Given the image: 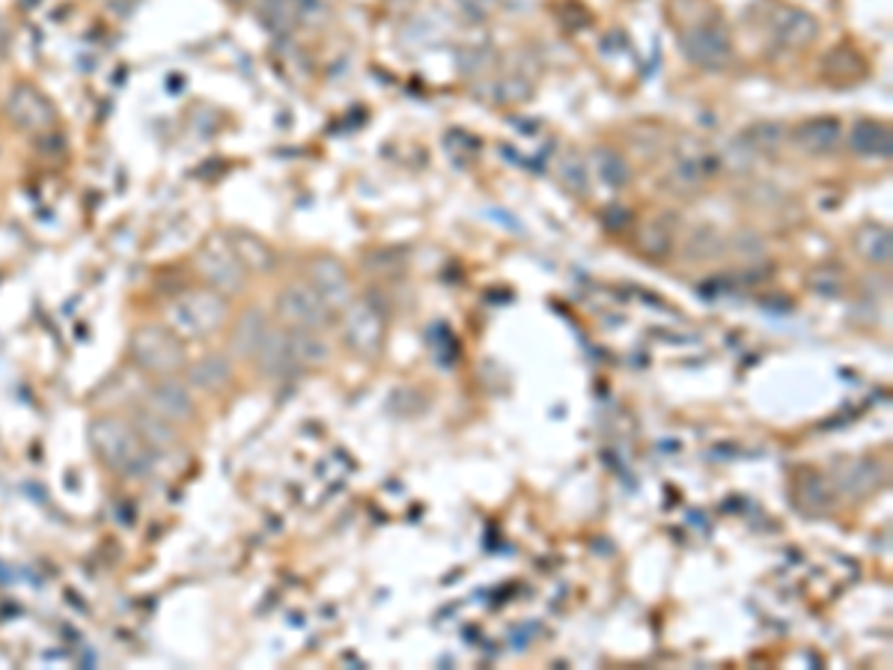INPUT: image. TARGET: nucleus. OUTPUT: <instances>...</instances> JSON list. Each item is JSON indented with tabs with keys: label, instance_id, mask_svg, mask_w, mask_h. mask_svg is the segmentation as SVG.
Returning a JSON list of instances; mask_svg holds the SVG:
<instances>
[{
	"label": "nucleus",
	"instance_id": "5",
	"mask_svg": "<svg viewBox=\"0 0 893 670\" xmlns=\"http://www.w3.org/2000/svg\"><path fill=\"white\" fill-rule=\"evenodd\" d=\"M197 266H201L203 278L209 280L212 289H218V292H238L245 287L247 262L242 259L236 245H229V241H206L201 248V257H197Z\"/></svg>",
	"mask_w": 893,
	"mask_h": 670
},
{
	"label": "nucleus",
	"instance_id": "21",
	"mask_svg": "<svg viewBox=\"0 0 893 670\" xmlns=\"http://www.w3.org/2000/svg\"><path fill=\"white\" fill-rule=\"evenodd\" d=\"M670 245H674V227H667L665 220H649L647 227L640 230V239H637V248L653 259L665 257Z\"/></svg>",
	"mask_w": 893,
	"mask_h": 670
},
{
	"label": "nucleus",
	"instance_id": "12",
	"mask_svg": "<svg viewBox=\"0 0 893 670\" xmlns=\"http://www.w3.org/2000/svg\"><path fill=\"white\" fill-rule=\"evenodd\" d=\"M884 468L875 460H852L836 471V488L849 498H866L882 486Z\"/></svg>",
	"mask_w": 893,
	"mask_h": 670
},
{
	"label": "nucleus",
	"instance_id": "11",
	"mask_svg": "<svg viewBox=\"0 0 893 670\" xmlns=\"http://www.w3.org/2000/svg\"><path fill=\"white\" fill-rule=\"evenodd\" d=\"M7 107H10V116L24 128V132H42V128H48V125L54 123V111H51V105L39 96L37 90H30V86L12 90L10 105Z\"/></svg>",
	"mask_w": 893,
	"mask_h": 670
},
{
	"label": "nucleus",
	"instance_id": "22",
	"mask_svg": "<svg viewBox=\"0 0 893 670\" xmlns=\"http://www.w3.org/2000/svg\"><path fill=\"white\" fill-rule=\"evenodd\" d=\"M715 171H718V158H685L674 167V183L679 188H697Z\"/></svg>",
	"mask_w": 893,
	"mask_h": 670
},
{
	"label": "nucleus",
	"instance_id": "24",
	"mask_svg": "<svg viewBox=\"0 0 893 670\" xmlns=\"http://www.w3.org/2000/svg\"><path fill=\"white\" fill-rule=\"evenodd\" d=\"M721 250V241H718V233L712 230H697L688 239V245H685V254L694 259H706V257H715Z\"/></svg>",
	"mask_w": 893,
	"mask_h": 670
},
{
	"label": "nucleus",
	"instance_id": "4",
	"mask_svg": "<svg viewBox=\"0 0 893 670\" xmlns=\"http://www.w3.org/2000/svg\"><path fill=\"white\" fill-rule=\"evenodd\" d=\"M384 307L376 298H361L346 310L342 319V340L349 343L355 354L361 358H376L384 346Z\"/></svg>",
	"mask_w": 893,
	"mask_h": 670
},
{
	"label": "nucleus",
	"instance_id": "23",
	"mask_svg": "<svg viewBox=\"0 0 893 670\" xmlns=\"http://www.w3.org/2000/svg\"><path fill=\"white\" fill-rule=\"evenodd\" d=\"M191 379L197 388H215V384H224L229 379V361L220 358V354H209L203 358L197 364L191 367Z\"/></svg>",
	"mask_w": 893,
	"mask_h": 670
},
{
	"label": "nucleus",
	"instance_id": "13",
	"mask_svg": "<svg viewBox=\"0 0 893 670\" xmlns=\"http://www.w3.org/2000/svg\"><path fill=\"white\" fill-rule=\"evenodd\" d=\"M792 495L799 501V507L810 516H819V513H828L834 507V492H831V483L825 477H819L817 471H801L796 477V486H792Z\"/></svg>",
	"mask_w": 893,
	"mask_h": 670
},
{
	"label": "nucleus",
	"instance_id": "20",
	"mask_svg": "<svg viewBox=\"0 0 893 670\" xmlns=\"http://www.w3.org/2000/svg\"><path fill=\"white\" fill-rule=\"evenodd\" d=\"M593 167H596V176L602 183L610 185V188H626L632 183V167L626 164V158L614 150H596L593 153Z\"/></svg>",
	"mask_w": 893,
	"mask_h": 670
},
{
	"label": "nucleus",
	"instance_id": "7",
	"mask_svg": "<svg viewBox=\"0 0 893 670\" xmlns=\"http://www.w3.org/2000/svg\"><path fill=\"white\" fill-rule=\"evenodd\" d=\"M277 317L292 328H319L331 322V305L314 289V284H289L277 296Z\"/></svg>",
	"mask_w": 893,
	"mask_h": 670
},
{
	"label": "nucleus",
	"instance_id": "19",
	"mask_svg": "<svg viewBox=\"0 0 893 670\" xmlns=\"http://www.w3.org/2000/svg\"><path fill=\"white\" fill-rule=\"evenodd\" d=\"M268 334V319L259 313V310H247L245 317L238 319V328H236V337H233V349H236L238 354H247V358H254V352H257V346L263 343V337Z\"/></svg>",
	"mask_w": 893,
	"mask_h": 670
},
{
	"label": "nucleus",
	"instance_id": "9",
	"mask_svg": "<svg viewBox=\"0 0 893 670\" xmlns=\"http://www.w3.org/2000/svg\"><path fill=\"white\" fill-rule=\"evenodd\" d=\"M310 284L331 307L349 305V298H352V278H349V271H346L340 259H316L310 266Z\"/></svg>",
	"mask_w": 893,
	"mask_h": 670
},
{
	"label": "nucleus",
	"instance_id": "16",
	"mask_svg": "<svg viewBox=\"0 0 893 670\" xmlns=\"http://www.w3.org/2000/svg\"><path fill=\"white\" fill-rule=\"evenodd\" d=\"M289 358L292 367H319L328 361V343L316 328H292L289 331Z\"/></svg>",
	"mask_w": 893,
	"mask_h": 670
},
{
	"label": "nucleus",
	"instance_id": "15",
	"mask_svg": "<svg viewBox=\"0 0 893 670\" xmlns=\"http://www.w3.org/2000/svg\"><path fill=\"white\" fill-rule=\"evenodd\" d=\"M150 409L162 421H185V418H191V396L182 384L162 382L150 393Z\"/></svg>",
	"mask_w": 893,
	"mask_h": 670
},
{
	"label": "nucleus",
	"instance_id": "8",
	"mask_svg": "<svg viewBox=\"0 0 893 670\" xmlns=\"http://www.w3.org/2000/svg\"><path fill=\"white\" fill-rule=\"evenodd\" d=\"M769 30L783 49H804L819 37L817 19L810 12L799 10V7H774Z\"/></svg>",
	"mask_w": 893,
	"mask_h": 670
},
{
	"label": "nucleus",
	"instance_id": "18",
	"mask_svg": "<svg viewBox=\"0 0 893 670\" xmlns=\"http://www.w3.org/2000/svg\"><path fill=\"white\" fill-rule=\"evenodd\" d=\"M789 141V128L783 123H774V120H766V123L751 125L745 137H741V146L751 150V153H766L774 155L778 150H783V144Z\"/></svg>",
	"mask_w": 893,
	"mask_h": 670
},
{
	"label": "nucleus",
	"instance_id": "26",
	"mask_svg": "<svg viewBox=\"0 0 893 670\" xmlns=\"http://www.w3.org/2000/svg\"><path fill=\"white\" fill-rule=\"evenodd\" d=\"M563 176H566V183H572L575 179V185H572V192L584 194V188H587V171L581 167L578 162H566V167H563Z\"/></svg>",
	"mask_w": 893,
	"mask_h": 670
},
{
	"label": "nucleus",
	"instance_id": "2",
	"mask_svg": "<svg viewBox=\"0 0 893 670\" xmlns=\"http://www.w3.org/2000/svg\"><path fill=\"white\" fill-rule=\"evenodd\" d=\"M93 444L99 456L123 474H141L150 460L141 432L120 418H99L93 423Z\"/></svg>",
	"mask_w": 893,
	"mask_h": 670
},
{
	"label": "nucleus",
	"instance_id": "27",
	"mask_svg": "<svg viewBox=\"0 0 893 670\" xmlns=\"http://www.w3.org/2000/svg\"><path fill=\"white\" fill-rule=\"evenodd\" d=\"M810 287L817 289V292H822V296H840V289H843V280L834 278V275L822 280L817 275V271H813V275H810Z\"/></svg>",
	"mask_w": 893,
	"mask_h": 670
},
{
	"label": "nucleus",
	"instance_id": "14",
	"mask_svg": "<svg viewBox=\"0 0 893 670\" xmlns=\"http://www.w3.org/2000/svg\"><path fill=\"white\" fill-rule=\"evenodd\" d=\"M849 144L855 150L858 155H866V158H891L893 150V137L891 128L884 123H875V120H861L852 128V137Z\"/></svg>",
	"mask_w": 893,
	"mask_h": 670
},
{
	"label": "nucleus",
	"instance_id": "10",
	"mask_svg": "<svg viewBox=\"0 0 893 670\" xmlns=\"http://www.w3.org/2000/svg\"><path fill=\"white\" fill-rule=\"evenodd\" d=\"M789 141L799 146L801 153L828 155L834 153L840 141H843V128H840L834 116H817V120H808L799 128H792Z\"/></svg>",
	"mask_w": 893,
	"mask_h": 670
},
{
	"label": "nucleus",
	"instance_id": "6",
	"mask_svg": "<svg viewBox=\"0 0 893 670\" xmlns=\"http://www.w3.org/2000/svg\"><path fill=\"white\" fill-rule=\"evenodd\" d=\"M682 54L685 60H691L694 66L709 69V72H718V69H727L732 60V42L730 33L721 28V24H694L682 33Z\"/></svg>",
	"mask_w": 893,
	"mask_h": 670
},
{
	"label": "nucleus",
	"instance_id": "25",
	"mask_svg": "<svg viewBox=\"0 0 893 670\" xmlns=\"http://www.w3.org/2000/svg\"><path fill=\"white\" fill-rule=\"evenodd\" d=\"M494 93H497V102H519V99H527V93H531V84H524V81H519V78H506L504 84L494 86Z\"/></svg>",
	"mask_w": 893,
	"mask_h": 670
},
{
	"label": "nucleus",
	"instance_id": "3",
	"mask_svg": "<svg viewBox=\"0 0 893 670\" xmlns=\"http://www.w3.org/2000/svg\"><path fill=\"white\" fill-rule=\"evenodd\" d=\"M134 361L150 373L171 375L185 367V346L182 337L167 322L164 326H146L132 337Z\"/></svg>",
	"mask_w": 893,
	"mask_h": 670
},
{
	"label": "nucleus",
	"instance_id": "17",
	"mask_svg": "<svg viewBox=\"0 0 893 670\" xmlns=\"http://www.w3.org/2000/svg\"><path fill=\"white\" fill-rule=\"evenodd\" d=\"M855 250L870 262V266H887L893 257L891 230L882 224H864L855 233Z\"/></svg>",
	"mask_w": 893,
	"mask_h": 670
},
{
	"label": "nucleus",
	"instance_id": "1",
	"mask_svg": "<svg viewBox=\"0 0 893 670\" xmlns=\"http://www.w3.org/2000/svg\"><path fill=\"white\" fill-rule=\"evenodd\" d=\"M227 319V298L218 289H191L167 305L164 322L179 337H206Z\"/></svg>",
	"mask_w": 893,
	"mask_h": 670
}]
</instances>
